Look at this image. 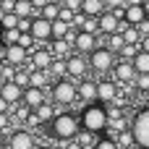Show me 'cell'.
Here are the masks:
<instances>
[{
	"instance_id": "6",
	"label": "cell",
	"mask_w": 149,
	"mask_h": 149,
	"mask_svg": "<svg viewBox=\"0 0 149 149\" xmlns=\"http://www.w3.org/2000/svg\"><path fill=\"white\" fill-rule=\"evenodd\" d=\"M8 149H37V139L29 128H16L8 139Z\"/></svg>"
},
{
	"instance_id": "22",
	"label": "cell",
	"mask_w": 149,
	"mask_h": 149,
	"mask_svg": "<svg viewBox=\"0 0 149 149\" xmlns=\"http://www.w3.org/2000/svg\"><path fill=\"white\" fill-rule=\"evenodd\" d=\"M134 68L139 76H149V52H139L134 58Z\"/></svg>"
},
{
	"instance_id": "31",
	"label": "cell",
	"mask_w": 149,
	"mask_h": 149,
	"mask_svg": "<svg viewBox=\"0 0 149 149\" xmlns=\"http://www.w3.org/2000/svg\"><path fill=\"white\" fill-rule=\"evenodd\" d=\"M107 10H120V8H128V0H105Z\"/></svg>"
},
{
	"instance_id": "25",
	"label": "cell",
	"mask_w": 149,
	"mask_h": 149,
	"mask_svg": "<svg viewBox=\"0 0 149 149\" xmlns=\"http://www.w3.org/2000/svg\"><path fill=\"white\" fill-rule=\"evenodd\" d=\"M21 26V18L16 16V13H5L3 18H0V29L3 31H8V29H18Z\"/></svg>"
},
{
	"instance_id": "39",
	"label": "cell",
	"mask_w": 149,
	"mask_h": 149,
	"mask_svg": "<svg viewBox=\"0 0 149 149\" xmlns=\"http://www.w3.org/2000/svg\"><path fill=\"white\" fill-rule=\"evenodd\" d=\"M144 3H147V5H149V0H144Z\"/></svg>"
},
{
	"instance_id": "28",
	"label": "cell",
	"mask_w": 149,
	"mask_h": 149,
	"mask_svg": "<svg viewBox=\"0 0 149 149\" xmlns=\"http://www.w3.org/2000/svg\"><path fill=\"white\" fill-rule=\"evenodd\" d=\"M47 79H50V73H47V71H31V86H37V89H45Z\"/></svg>"
},
{
	"instance_id": "40",
	"label": "cell",
	"mask_w": 149,
	"mask_h": 149,
	"mask_svg": "<svg viewBox=\"0 0 149 149\" xmlns=\"http://www.w3.org/2000/svg\"><path fill=\"white\" fill-rule=\"evenodd\" d=\"M0 5H3V0H0Z\"/></svg>"
},
{
	"instance_id": "21",
	"label": "cell",
	"mask_w": 149,
	"mask_h": 149,
	"mask_svg": "<svg viewBox=\"0 0 149 149\" xmlns=\"http://www.w3.org/2000/svg\"><path fill=\"white\" fill-rule=\"evenodd\" d=\"M120 34H123V42H126V45H141V31H139V26L123 24V26H120Z\"/></svg>"
},
{
	"instance_id": "4",
	"label": "cell",
	"mask_w": 149,
	"mask_h": 149,
	"mask_svg": "<svg viewBox=\"0 0 149 149\" xmlns=\"http://www.w3.org/2000/svg\"><path fill=\"white\" fill-rule=\"evenodd\" d=\"M131 134L136 139V147L149 149V107H141L131 123Z\"/></svg>"
},
{
	"instance_id": "32",
	"label": "cell",
	"mask_w": 149,
	"mask_h": 149,
	"mask_svg": "<svg viewBox=\"0 0 149 149\" xmlns=\"http://www.w3.org/2000/svg\"><path fill=\"white\" fill-rule=\"evenodd\" d=\"M10 123H13V120H10V115H0V134H3V136L10 131Z\"/></svg>"
},
{
	"instance_id": "19",
	"label": "cell",
	"mask_w": 149,
	"mask_h": 149,
	"mask_svg": "<svg viewBox=\"0 0 149 149\" xmlns=\"http://www.w3.org/2000/svg\"><path fill=\"white\" fill-rule=\"evenodd\" d=\"M26 58H29V52H26L21 45H13V47H8V58H5V65H13V68H18L21 63H26Z\"/></svg>"
},
{
	"instance_id": "37",
	"label": "cell",
	"mask_w": 149,
	"mask_h": 149,
	"mask_svg": "<svg viewBox=\"0 0 149 149\" xmlns=\"http://www.w3.org/2000/svg\"><path fill=\"white\" fill-rule=\"evenodd\" d=\"M39 149H52V147H39Z\"/></svg>"
},
{
	"instance_id": "5",
	"label": "cell",
	"mask_w": 149,
	"mask_h": 149,
	"mask_svg": "<svg viewBox=\"0 0 149 149\" xmlns=\"http://www.w3.org/2000/svg\"><path fill=\"white\" fill-rule=\"evenodd\" d=\"M89 68L94 73H107L115 68V52H110L107 47H97L92 55H89Z\"/></svg>"
},
{
	"instance_id": "33",
	"label": "cell",
	"mask_w": 149,
	"mask_h": 149,
	"mask_svg": "<svg viewBox=\"0 0 149 149\" xmlns=\"http://www.w3.org/2000/svg\"><path fill=\"white\" fill-rule=\"evenodd\" d=\"M81 5H84V0H65V3H63V8H68V10H76V13L81 10Z\"/></svg>"
},
{
	"instance_id": "8",
	"label": "cell",
	"mask_w": 149,
	"mask_h": 149,
	"mask_svg": "<svg viewBox=\"0 0 149 149\" xmlns=\"http://www.w3.org/2000/svg\"><path fill=\"white\" fill-rule=\"evenodd\" d=\"M65 65H68V76H71L73 81H84V76H86V71H89V60H84V55L73 52V55L65 60Z\"/></svg>"
},
{
	"instance_id": "24",
	"label": "cell",
	"mask_w": 149,
	"mask_h": 149,
	"mask_svg": "<svg viewBox=\"0 0 149 149\" xmlns=\"http://www.w3.org/2000/svg\"><path fill=\"white\" fill-rule=\"evenodd\" d=\"M50 79H58V81H63V76H68V65H65V60H55L52 65H50Z\"/></svg>"
},
{
	"instance_id": "34",
	"label": "cell",
	"mask_w": 149,
	"mask_h": 149,
	"mask_svg": "<svg viewBox=\"0 0 149 149\" xmlns=\"http://www.w3.org/2000/svg\"><path fill=\"white\" fill-rule=\"evenodd\" d=\"M136 86L141 92H149V76H136Z\"/></svg>"
},
{
	"instance_id": "35",
	"label": "cell",
	"mask_w": 149,
	"mask_h": 149,
	"mask_svg": "<svg viewBox=\"0 0 149 149\" xmlns=\"http://www.w3.org/2000/svg\"><path fill=\"white\" fill-rule=\"evenodd\" d=\"M139 47H141V52H149V37H147V39H141Z\"/></svg>"
},
{
	"instance_id": "10",
	"label": "cell",
	"mask_w": 149,
	"mask_h": 149,
	"mask_svg": "<svg viewBox=\"0 0 149 149\" xmlns=\"http://www.w3.org/2000/svg\"><path fill=\"white\" fill-rule=\"evenodd\" d=\"M58 113H60V110H55V105L45 102L42 107L31 110V115H29V126H42V123H52Z\"/></svg>"
},
{
	"instance_id": "15",
	"label": "cell",
	"mask_w": 149,
	"mask_h": 149,
	"mask_svg": "<svg viewBox=\"0 0 149 149\" xmlns=\"http://www.w3.org/2000/svg\"><path fill=\"white\" fill-rule=\"evenodd\" d=\"M21 105H24V107H29V110L42 107V105H45V89H37V86L24 89V100H21Z\"/></svg>"
},
{
	"instance_id": "17",
	"label": "cell",
	"mask_w": 149,
	"mask_h": 149,
	"mask_svg": "<svg viewBox=\"0 0 149 149\" xmlns=\"http://www.w3.org/2000/svg\"><path fill=\"white\" fill-rule=\"evenodd\" d=\"M97 86H100V102H102V105H113L115 97H118V86H115V81L102 79V81H97Z\"/></svg>"
},
{
	"instance_id": "13",
	"label": "cell",
	"mask_w": 149,
	"mask_h": 149,
	"mask_svg": "<svg viewBox=\"0 0 149 149\" xmlns=\"http://www.w3.org/2000/svg\"><path fill=\"white\" fill-rule=\"evenodd\" d=\"M100 47V37L97 34H89V31H81L79 34V39H76V47H73V52H79V55H92L94 50Z\"/></svg>"
},
{
	"instance_id": "7",
	"label": "cell",
	"mask_w": 149,
	"mask_h": 149,
	"mask_svg": "<svg viewBox=\"0 0 149 149\" xmlns=\"http://www.w3.org/2000/svg\"><path fill=\"white\" fill-rule=\"evenodd\" d=\"M29 34L37 39V47H42L47 39H52V24H50L47 18H42V16H39V18H34V21H31V31H29Z\"/></svg>"
},
{
	"instance_id": "18",
	"label": "cell",
	"mask_w": 149,
	"mask_h": 149,
	"mask_svg": "<svg viewBox=\"0 0 149 149\" xmlns=\"http://www.w3.org/2000/svg\"><path fill=\"white\" fill-rule=\"evenodd\" d=\"M81 13H84L86 18H102V16L107 13V5H105V0H84Z\"/></svg>"
},
{
	"instance_id": "14",
	"label": "cell",
	"mask_w": 149,
	"mask_h": 149,
	"mask_svg": "<svg viewBox=\"0 0 149 149\" xmlns=\"http://www.w3.org/2000/svg\"><path fill=\"white\" fill-rule=\"evenodd\" d=\"M120 26H123V21H120L113 10H107V13L100 18V34H102V37H113V34H118Z\"/></svg>"
},
{
	"instance_id": "12",
	"label": "cell",
	"mask_w": 149,
	"mask_h": 149,
	"mask_svg": "<svg viewBox=\"0 0 149 149\" xmlns=\"http://www.w3.org/2000/svg\"><path fill=\"white\" fill-rule=\"evenodd\" d=\"M0 97L13 107V105H18V102L24 100V89H21L16 81H10V79H8V81H3V84H0Z\"/></svg>"
},
{
	"instance_id": "30",
	"label": "cell",
	"mask_w": 149,
	"mask_h": 149,
	"mask_svg": "<svg viewBox=\"0 0 149 149\" xmlns=\"http://www.w3.org/2000/svg\"><path fill=\"white\" fill-rule=\"evenodd\" d=\"M60 21H65V24H71V26H73V21H76V10L60 8Z\"/></svg>"
},
{
	"instance_id": "29",
	"label": "cell",
	"mask_w": 149,
	"mask_h": 149,
	"mask_svg": "<svg viewBox=\"0 0 149 149\" xmlns=\"http://www.w3.org/2000/svg\"><path fill=\"white\" fill-rule=\"evenodd\" d=\"M94 149H120V147H118V141L113 136H100L97 144H94Z\"/></svg>"
},
{
	"instance_id": "38",
	"label": "cell",
	"mask_w": 149,
	"mask_h": 149,
	"mask_svg": "<svg viewBox=\"0 0 149 149\" xmlns=\"http://www.w3.org/2000/svg\"><path fill=\"white\" fill-rule=\"evenodd\" d=\"M147 8H149V5H147ZM147 21H149V13H147Z\"/></svg>"
},
{
	"instance_id": "9",
	"label": "cell",
	"mask_w": 149,
	"mask_h": 149,
	"mask_svg": "<svg viewBox=\"0 0 149 149\" xmlns=\"http://www.w3.org/2000/svg\"><path fill=\"white\" fill-rule=\"evenodd\" d=\"M29 58H31V71H50V65L55 63V58H52V52H50V47H39V50H34V52H29Z\"/></svg>"
},
{
	"instance_id": "26",
	"label": "cell",
	"mask_w": 149,
	"mask_h": 149,
	"mask_svg": "<svg viewBox=\"0 0 149 149\" xmlns=\"http://www.w3.org/2000/svg\"><path fill=\"white\" fill-rule=\"evenodd\" d=\"M110 52H120L123 47H126V42H123V34L118 31V34H113V37H107V45H105Z\"/></svg>"
},
{
	"instance_id": "3",
	"label": "cell",
	"mask_w": 149,
	"mask_h": 149,
	"mask_svg": "<svg viewBox=\"0 0 149 149\" xmlns=\"http://www.w3.org/2000/svg\"><path fill=\"white\" fill-rule=\"evenodd\" d=\"M76 100H79V84H73L71 79L52 84V102L55 105H73Z\"/></svg>"
},
{
	"instance_id": "36",
	"label": "cell",
	"mask_w": 149,
	"mask_h": 149,
	"mask_svg": "<svg viewBox=\"0 0 149 149\" xmlns=\"http://www.w3.org/2000/svg\"><path fill=\"white\" fill-rule=\"evenodd\" d=\"M0 147H3V134H0Z\"/></svg>"
},
{
	"instance_id": "2",
	"label": "cell",
	"mask_w": 149,
	"mask_h": 149,
	"mask_svg": "<svg viewBox=\"0 0 149 149\" xmlns=\"http://www.w3.org/2000/svg\"><path fill=\"white\" fill-rule=\"evenodd\" d=\"M81 128L89 131V134H102L110 128V115H107V105L102 102H94V105H86L81 110Z\"/></svg>"
},
{
	"instance_id": "27",
	"label": "cell",
	"mask_w": 149,
	"mask_h": 149,
	"mask_svg": "<svg viewBox=\"0 0 149 149\" xmlns=\"http://www.w3.org/2000/svg\"><path fill=\"white\" fill-rule=\"evenodd\" d=\"M113 139L118 141V147H120V149H131L134 144H136V139H134L131 131H123V134H118V136H113Z\"/></svg>"
},
{
	"instance_id": "11",
	"label": "cell",
	"mask_w": 149,
	"mask_h": 149,
	"mask_svg": "<svg viewBox=\"0 0 149 149\" xmlns=\"http://www.w3.org/2000/svg\"><path fill=\"white\" fill-rule=\"evenodd\" d=\"M79 102H84V107L100 102V86L94 81H89V79L79 81Z\"/></svg>"
},
{
	"instance_id": "16",
	"label": "cell",
	"mask_w": 149,
	"mask_h": 149,
	"mask_svg": "<svg viewBox=\"0 0 149 149\" xmlns=\"http://www.w3.org/2000/svg\"><path fill=\"white\" fill-rule=\"evenodd\" d=\"M147 13H149L147 5H128L123 24H128V26H141V24L147 21Z\"/></svg>"
},
{
	"instance_id": "20",
	"label": "cell",
	"mask_w": 149,
	"mask_h": 149,
	"mask_svg": "<svg viewBox=\"0 0 149 149\" xmlns=\"http://www.w3.org/2000/svg\"><path fill=\"white\" fill-rule=\"evenodd\" d=\"M115 76H118V81H126V84H131V81H136V68H134V63H118L115 65Z\"/></svg>"
},
{
	"instance_id": "23",
	"label": "cell",
	"mask_w": 149,
	"mask_h": 149,
	"mask_svg": "<svg viewBox=\"0 0 149 149\" xmlns=\"http://www.w3.org/2000/svg\"><path fill=\"white\" fill-rule=\"evenodd\" d=\"M68 31H71V24H65V21H55V24H52V42L65 39Z\"/></svg>"
},
{
	"instance_id": "1",
	"label": "cell",
	"mask_w": 149,
	"mask_h": 149,
	"mask_svg": "<svg viewBox=\"0 0 149 149\" xmlns=\"http://www.w3.org/2000/svg\"><path fill=\"white\" fill-rule=\"evenodd\" d=\"M79 131H81V118L73 115V113H58L55 120L50 123V136L58 139V141H76L79 139Z\"/></svg>"
}]
</instances>
